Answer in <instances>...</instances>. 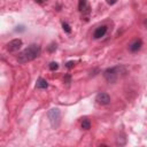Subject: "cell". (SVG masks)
I'll return each mask as SVG.
<instances>
[{"instance_id":"obj_8","label":"cell","mask_w":147,"mask_h":147,"mask_svg":"<svg viewBox=\"0 0 147 147\" xmlns=\"http://www.w3.org/2000/svg\"><path fill=\"white\" fill-rule=\"evenodd\" d=\"M141 46H142L141 39H136V40H133V41L129 45V49H130V52L134 53V52H138V51L141 48Z\"/></svg>"},{"instance_id":"obj_4","label":"cell","mask_w":147,"mask_h":147,"mask_svg":"<svg viewBox=\"0 0 147 147\" xmlns=\"http://www.w3.org/2000/svg\"><path fill=\"white\" fill-rule=\"evenodd\" d=\"M22 45H23L22 39H20V38H17V39H13V40H10V41L7 44V51L10 52V53H13V52H17V51L21 48Z\"/></svg>"},{"instance_id":"obj_2","label":"cell","mask_w":147,"mask_h":147,"mask_svg":"<svg viewBox=\"0 0 147 147\" xmlns=\"http://www.w3.org/2000/svg\"><path fill=\"white\" fill-rule=\"evenodd\" d=\"M121 67H111V68H108L103 71V77L109 83V84H113L115 83L118 77H119V72H121Z\"/></svg>"},{"instance_id":"obj_9","label":"cell","mask_w":147,"mask_h":147,"mask_svg":"<svg viewBox=\"0 0 147 147\" xmlns=\"http://www.w3.org/2000/svg\"><path fill=\"white\" fill-rule=\"evenodd\" d=\"M36 87L37 88H47L48 87V83H47V80L46 79H44V78H38L37 79V82H36Z\"/></svg>"},{"instance_id":"obj_17","label":"cell","mask_w":147,"mask_h":147,"mask_svg":"<svg viewBox=\"0 0 147 147\" xmlns=\"http://www.w3.org/2000/svg\"><path fill=\"white\" fill-rule=\"evenodd\" d=\"M106 1H107V3L110 5V6H113V5H115V3L117 2V0H106Z\"/></svg>"},{"instance_id":"obj_16","label":"cell","mask_w":147,"mask_h":147,"mask_svg":"<svg viewBox=\"0 0 147 147\" xmlns=\"http://www.w3.org/2000/svg\"><path fill=\"white\" fill-rule=\"evenodd\" d=\"M63 82L67 83V84L71 83V76H70V75H65V76L63 77Z\"/></svg>"},{"instance_id":"obj_5","label":"cell","mask_w":147,"mask_h":147,"mask_svg":"<svg viewBox=\"0 0 147 147\" xmlns=\"http://www.w3.org/2000/svg\"><path fill=\"white\" fill-rule=\"evenodd\" d=\"M78 9L83 15H86V18L88 17L90 13H91V7L87 2V0H79L78 1ZM88 20V18H87Z\"/></svg>"},{"instance_id":"obj_6","label":"cell","mask_w":147,"mask_h":147,"mask_svg":"<svg viewBox=\"0 0 147 147\" xmlns=\"http://www.w3.org/2000/svg\"><path fill=\"white\" fill-rule=\"evenodd\" d=\"M95 101H96L99 105H101V106H106V105H109V103H110V96H109L107 93L101 92V93L96 94Z\"/></svg>"},{"instance_id":"obj_15","label":"cell","mask_w":147,"mask_h":147,"mask_svg":"<svg viewBox=\"0 0 147 147\" xmlns=\"http://www.w3.org/2000/svg\"><path fill=\"white\" fill-rule=\"evenodd\" d=\"M75 64H76V62H74V61H69V62L65 63V67H67L68 69H71V68L75 67Z\"/></svg>"},{"instance_id":"obj_1","label":"cell","mask_w":147,"mask_h":147,"mask_svg":"<svg viewBox=\"0 0 147 147\" xmlns=\"http://www.w3.org/2000/svg\"><path fill=\"white\" fill-rule=\"evenodd\" d=\"M40 53H41L40 45L32 44L29 47H26L25 49H23L17 55V61H18V63H26V62L33 61L34 59H37L40 55Z\"/></svg>"},{"instance_id":"obj_10","label":"cell","mask_w":147,"mask_h":147,"mask_svg":"<svg viewBox=\"0 0 147 147\" xmlns=\"http://www.w3.org/2000/svg\"><path fill=\"white\" fill-rule=\"evenodd\" d=\"M82 129H84V130L91 129V121L87 117H84L83 118V121H82Z\"/></svg>"},{"instance_id":"obj_7","label":"cell","mask_w":147,"mask_h":147,"mask_svg":"<svg viewBox=\"0 0 147 147\" xmlns=\"http://www.w3.org/2000/svg\"><path fill=\"white\" fill-rule=\"evenodd\" d=\"M107 30H108L107 25H100V26H98V28L94 30V32H93V38H94V39H100V38H102V37L106 34Z\"/></svg>"},{"instance_id":"obj_19","label":"cell","mask_w":147,"mask_h":147,"mask_svg":"<svg viewBox=\"0 0 147 147\" xmlns=\"http://www.w3.org/2000/svg\"><path fill=\"white\" fill-rule=\"evenodd\" d=\"M145 25H146V26H147V20H146V21H145Z\"/></svg>"},{"instance_id":"obj_12","label":"cell","mask_w":147,"mask_h":147,"mask_svg":"<svg viewBox=\"0 0 147 147\" xmlns=\"http://www.w3.org/2000/svg\"><path fill=\"white\" fill-rule=\"evenodd\" d=\"M62 29H63L64 32H67V33H71V26H70L67 22H62Z\"/></svg>"},{"instance_id":"obj_11","label":"cell","mask_w":147,"mask_h":147,"mask_svg":"<svg viewBox=\"0 0 147 147\" xmlns=\"http://www.w3.org/2000/svg\"><path fill=\"white\" fill-rule=\"evenodd\" d=\"M116 142H117V145H125V142H126L125 136H124V134H122L121 137L118 136V137L116 138Z\"/></svg>"},{"instance_id":"obj_3","label":"cell","mask_w":147,"mask_h":147,"mask_svg":"<svg viewBox=\"0 0 147 147\" xmlns=\"http://www.w3.org/2000/svg\"><path fill=\"white\" fill-rule=\"evenodd\" d=\"M47 117L49 119V123L53 129H57L61 123V113L59 108H52L47 113Z\"/></svg>"},{"instance_id":"obj_14","label":"cell","mask_w":147,"mask_h":147,"mask_svg":"<svg viewBox=\"0 0 147 147\" xmlns=\"http://www.w3.org/2000/svg\"><path fill=\"white\" fill-rule=\"evenodd\" d=\"M56 48H57V45L55 44V42H52L49 46H48V52H54V51H56Z\"/></svg>"},{"instance_id":"obj_13","label":"cell","mask_w":147,"mask_h":147,"mask_svg":"<svg viewBox=\"0 0 147 147\" xmlns=\"http://www.w3.org/2000/svg\"><path fill=\"white\" fill-rule=\"evenodd\" d=\"M48 67H49V70L54 71V70H57L59 69V63L57 62H51Z\"/></svg>"},{"instance_id":"obj_18","label":"cell","mask_w":147,"mask_h":147,"mask_svg":"<svg viewBox=\"0 0 147 147\" xmlns=\"http://www.w3.org/2000/svg\"><path fill=\"white\" fill-rule=\"evenodd\" d=\"M37 2H39V3H42V2H46L47 0H36Z\"/></svg>"}]
</instances>
